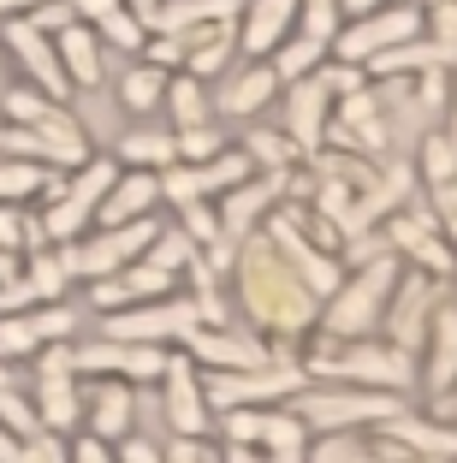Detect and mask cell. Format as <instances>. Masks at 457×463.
Wrapping results in <instances>:
<instances>
[{
  "mask_svg": "<svg viewBox=\"0 0 457 463\" xmlns=\"http://www.w3.org/2000/svg\"><path fill=\"white\" fill-rule=\"evenodd\" d=\"M226 286L238 291V315L243 327L262 333L273 356H297V345L315 333V315H321V298H315L280 256H273L268 238H243L238 256H232Z\"/></svg>",
  "mask_w": 457,
  "mask_h": 463,
  "instance_id": "1",
  "label": "cell"
},
{
  "mask_svg": "<svg viewBox=\"0 0 457 463\" xmlns=\"http://www.w3.org/2000/svg\"><path fill=\"white\" fill-rule=\"evenodd\" d=\"M297 363L321 386H363V392H392V398L416 392V356L392 351L386 339L333 345V339H321V333H309V339L297 345Z\"/></svg>",
  "mask_w": 457,
  "mask_h": 463,
  "instance_id": "2",
  "label": "cell"
},
{
  "mask_svg": "<svg viewBox=\"0 0 457 463\" xmlns=\"http://www.w3.org/2000/svg\"><path fill=\"white\" fill-rule=\"evenodd\" d=\"M404 261L392 250H375L363 261H345V279L321 298V315H315V333L333 345L350 339H380V315L392 303V286H398Z\"/></svg>",
  "mask_w": 457,
  "mask_h": 463,
  "instance_id": "3",
  "label": "cell"
},
{
  "mask_svg": "<svg viewBox=\"0 0 457 463\" xmlns=\"http://www.w3.org/2000/svg\"><path fill=\"white\" fill-rule=\"evenodd\" d=\"M119 178V161L113 155H90L83 166H71L66 178H54L48 191H42V238L48 244H71V238H83V232L95 226V208H101V196H108V184Z\"/></svg>",
  "mask_w": 457,
  "mask_h": 463,
  "instance_id": "4",
  "label": "cell"
},
{
  "mask_svg": "<svg viewBox=\"0 0 457 463\" xmlns=\"http://www.w3.org/2000/svg\"><path fill=\"white\" fill-rule=\"evenodd\" d=\"M404 404H410V398L363 392V386H321V381H309L285 410H291V416L309 428V434H368V428H380L386 416H398Z\"/></svg>",
  "mask_w": 457,
  "mask_h": 463,
  "instance_id": "5",
  "label": "cell"
},
{
  "mask_svg": "<svg viewBox=\"0 0 457 463\" xmlns=\"http://www.w3.org/2000/svg\"><path fill=\"white\" fill-rule=\"evenodd\" d=\"M309 386L303 363L297 356H268L256 368H232V374H214V368H202V398L208 410H273V404H291L297 392Z\"/></svg>",
  "mask_w": 457,
  "mask_h": 463,
  "instance_id": "6",
  "label": "cell"
},
{
  "mask_svg": "<svg viewBox=\"0 0 457 463\" xmlns=\"http://www.w3.org/2000/svg\"><path fill=\"white\" fill-rule=\"evenodd\" d=\"M202 327L196 303L185 298V291H173V298H155V303H131V309H113L101 315V339H125V345H155V351H178V345L190 339V333Z\"/></svg>",
  "mask_w": 457,
  "mask_h": 463,
  "instance_id": "7",
  "label": "cell"
},
{
  "mask_svg": "<svg viewBox=\"0 0 457 463\" xmlns=\"http://www.w3.org/2000/svg\"><path fill=\"white\" fill-rule=\"evenodd\" d=\"M155 232H161V220H155V214L125 220V226H90L83 238H71V244H66L71 279H108V273L143 261L148 244H155Z\"/></svg>",
  "mask_w": 457,
  "mask_h": 463,
  "instance_id": "8",
  "label": "cell"
},
{
  "mask_svg": "<svg viewBox=\"0 0 457 463\" xmlns=\"http://www.w3.org/2000/svg\"><path fill=\"white\" fill-rule=\"evenodd\" d=\"M30 404H36V416H42V434L71 439L83 428V374L71 368V345H48V351H36Z\"/></svg>",
  "mask_w": 457,
  "mask_h": 463,
  "instance_id": "9",
  "label": "cell"
},
{
  "mask_svg": "<svg viewBox=\"0 0 457 463\" xmlns=\"http://www.w3.org/2000/svg\"><path fill=\"white\" fill-rule=\"evenodd\" d=\"M445 298H452V279H428V273L404 268V273H398V286H392V303H386V315H380V339H386L392 351L416 356Z\"/></svg>",
  "mask_w": 457,
  "mask_h": 463,
  "instance_id": "10",
  "label": "cell"
},
{
  "mask_svg": "<svg viewBox=\"0 0 457 463\" xmlns=\"http://www.w3.org/2000/svg\"><path fill=\"white\" fill-rule=\"evenodd\" d=\"M392 125H386V108H380L375 83H363V90H345V96H333V113H327V137L321 149H338V155H357V161H386V143Z\"/></svg>",
  "mask_w": 457,
  "mask_h": 463,
  "instance_id": "11",
  "label": "cell"
},
{
  "mask_svg": "<svg viewBox=\"0 0 457 463\" xmlns=\"http://www.w3.org/2000/svg\"><path fill=\"white\" fill-rule=\"evenodd\" d=\"M375 238L404 261V268L428 273V279H452V238L433 226V214H428V203H422V196H410L398 214L380 220Z\"/></svg>",
  "mask_w": 457,
  "mask_h": 463,
  "instance_id": "12",
  "label": "cell"
},
{
  "mask_svg": "<svg viewBox=\"0 0 457 463\" xmlns=\"http://www.w3.org/2000/svg\"><path fill=\"white\" fill-rule=\"evenodd\" d=\"M422 36V6H375V13L363 18H345V24L333 30V60L338 66H357L363 71L375 54H386V48H398V42H416Z\"/></svg>",
  "mask_w": 457,
  "mask_h": 463,
  "instance_id": "13",
  "label": "cell"
},
{
  "mask_svg": "<svg viewBox=\"0 0 457 463\" xmlns=\"http://www.w3.org/2000/svg\"><path fill=\"white\" fill-rule=\"evenodd\" d=\"M71 368L83 381H125V386H155L167 368V351L155 345H125V339H71Z\"/></svg>",
  "mask_w": 457,
  "mask_h": 463,
  "instance_id": "14",
  "label": "cell"
},
{
  "mask_svg": "<svg viewBox=\"0 0 457 463\" xmlns=\"http://www.w3.org/2000/svg\"><path fill=\"white\" fill-rule=\"evenodd\" d=\"M155 386H161V416H167V434L173 439H208L214 434V410L202 398V368L185 351H167V368H161Z\"/></svg>",
  "mask_w": 457,
  "mask_h": 463,
  "instance_id": "15",
  "label": "cell"
},
{
  "mask_svg": "<svg viewBox=\"0 0 457 463\" xmlns=\"http://www.w3.org/2000/svg\"><path fill=\"white\" fill-rule=\"evenodd\" d=\"M66 291H71L66 244H42V250H30V256H18L13 279L0 286V315L42 309V303H66Z\"/></svg>",
  "mask_w": 457,
  "mask_h": 463,
  "instance_id": "16",
  "label": "cell"
},
{
  "mask_svg": "<svg viewBox=\"0 0 457 463\" xmlns=\"http://www.w3.org/2000/svg\"><path fill=\"white\" fill-rule=\"evenodd\" d=\"M285 203V173H250L238 178L226 196H214V220H220V238L243 244V238H256L268 226V214Z\"/></svg>",
  "mask_w": 457,
  "mask_h": 463,
  "instance_id": "17",
  "label": "cell"
},
{
  "mask_svg": "<svg viewBox=\"0 0 457 463\" xmlns=\"http://www.w3.org/2000/svg\"><path fill=\"white\" fill-rule=\"evenodd\" d=\"M161 203H173V208H185V203H214V196H226L238 178H250V161H243L238 149H220L214 161H173V166H161Z\"/></svg>",
  "mask_w": 457,
  "mask_h": 463,
  "instance_id": "18",
  "label": "cell"
},
{
  "mask_svg": "<svg viewBox=\"0 0 457 463\" xmlns=\"http://www.w3.org/2000/svg\"><path fill=\"white\" fill-rule=\"evenodd\" d=\"M0 48L24 66L30 90H42L48 101H71V83L60 71V54H54V36L48 30H36L30 18H0Z\"/></svg>",
  "mask_w": 457,
  "mask_h": 463,
  "instance_id": "19",
  "label": "cell"
},
{
  "mask_svg": "<svg viewBox=\"0 0 457 463\" xmlns=\"http://www.w3.org/2000/svg\"><path fill=\"white\" fill-rule=\"evenodd\" d=\"M178 351L190 356L196 368H214V374H232V368H256V363H268V339L262 333H250V327H196Z\"/></svg>",
  "mask_w": 457,
  "mask_h": 463,
  "instance_id": "20",
  "label": "cell"
},
{
  "mask_svg": "<svg viewBox=\"0 0 457 463\" xmlns=\"http://www.w3.org/2000/svg\"><path fill=\"white\" fill-rule=\"evenodd\" d=\"M137 386L125 381H83V428L78 434L101 439V446H119L137 434Z\"/></svg>",
  "mask_w": 457,
  "mask_h": 463,
  "instance_id": "21",
  "label": "cell"
},
{
  "mask_svg": "<svg viewBox=\"0 0 457 463\" xmlns=\"http://www.w3.org/2000/svg\"><path fill=\"white\" fill-rule=\"evenodd\" d=\"M327 113H333V83H327V66L309 71V78H297V83H285V137H291L297 155L321 149Z\"/></svg>",
  "mask_w": 457,
  "mask_h": 463,
  "instance_id": "22",
  "label": "cell"
},
{
  "mask_svg": "<svg viewBox=\"0 0 457 463\" xmlns=\"http://www.w3.org/2000/svg\"><path fill=\"white\" fill-rule=\"evenodd\" d=\"M83 286H90V309L95 315H113V309H131V303L173 298V291H178V273L155 268V261H131V268L108 273V279H83Z\"/></svg>",
  "mask_w": 457,
  "mask_h": 463,
  "instance_id": "23",
  "label": "cell"
},
{
  "mask_svg": "<svg viewBox=\"0 0 457 463\" xmlns=\"http://www.w3.org/2000/svg\"><path fill=\"white\" fill-rule=\"evenodd\" d=\"M297 0H238V18H232V36H238L243 60H268L285 36L297 30Z\"/></svg>",
  "mask_w": 457,
  "mask_h": 463,
  "instance_id": "24",
  "label": "cell"
},
{
  "mask_svg": "<svg viewBox=\"0 0 457 463\" xmlns=\"http://www.w3.org/2000/svg\"><path fill=\"white\" fill-rule=\"evenodd\" d=\"M280 96V78H273L268 60H243L238 71H226L214 90V119H256L268 101Z\"/></svg>",
  "mask_w": 457,
  "mask_h": 463,
  "instance_id": "25",
  "label": "cell"
},
{
  "mask_svg": "<svg viewBox=\"0 0 457 463\" xmlns=\"http://www.w3.org/2000/svg\"><path fill=\"white\" fill-rule=\"evenodd\" d=\"M161 208V178L137 173V166H119V178L108 184L101 208H95V226H125V220H143Z\"/></svg>",
  "mask_w": 457,
  "mask_h": 463,
  "instance_id": "26",
  "label": "cell"
},
{
  "mask_svg": "<svg viewBox=\"0 0 457 463\" xmlns=\"http://www.w3.org/2000/svg\"><path fill=\"white\" fill-rule=\"evenodd\" d=\"M232 60H238V36H232V18L226 24H202V30H185V66L190 78L202 83H220L232 71Z\"/></svg>",
  "mask_w": 457,
  "mask_h": 463,
  "instance_id": "27",
  "label": "cell"
},
{
  "mask_svg": "<svg viewBox=\"0 0 457 463\" xmlns=\"http://www.w3.org/2000/svg\"><path fill=\"white\" fill-rule=\"evenodd\" d=\"M54 54H60V71H66L71 96H78V90H95L101 71H108V66H101V42H95V30L78 24V18L54 30Z\"/></svg>",
  "mask_w": 457,
  "mask_h": 463,
  "instance_id": "28",
  "label": "cell"
},
{
  "mask_svg": "<svg viewBox=\"0 0 457 463\" xmlns=\"http://www.w3.org/2000/svg\"><path fill=\"white\" fill-rule=\"evenodd\" d=\"M433 66H452V54H440L428 36H416V42H398V48L375 54L363 66V78L368 83H392V78H422V71H433Z\"/></svg>",
  "mask_w": 457,
  "mask_h": 463,
  "instance_id": "29",
  "label": "cell"
},
{
  "mask_svg": "<svg viewBox=\"0 0 457 463\" xmlns=\"http://www.w3.org/2000/svg\"><path fill=\"white\" fill-rule=\"evenodd\" d=\"M226 18H238V0H155L148 6V30H173V36L202 24H226Z\"/></svg>",
  "mask_w": 457,
  "mask_h": 463,
  "instance_id": "30",
  "label": "cell"
},
{
  "mask_svg": "<svg viewBox=\"0 0 457 463\" xmlns=\"http://www.w3.org/2000/svg\"><path fill=\"white\" fill-rule=\"evenodd\" d=\"M327 60H333V42H327V36L291 30V36H285L280 48L268 54V66H273V78H280V90H285V83H297V78H309V71H321Z\"/></svg>",
  "mask_w": 457,
  "mask_h": 463,
  "instance_id": "31",
  "label": "cell"
},
{
  "mask_svg": "<svg viewBox=\"0 0 457 463\" xmlns=\"http://www.w3.org/2000/svg\"><path fill=\"white\" fill-rule=\"evenodd\" d=\"M416 178H422V191H433V184H457V137H452V125H445V119L422 131Z\"/></svg>",
  "mask_w": 457,
  "mask_h": 463,
  "instance_id": "32",
  "label": "cell"
},
{
  "mask_svg": "<svg viewBox=\"0 0 457 463\" xmlns=\"http://www.w3.org/2000/svg\"><path fill=\"white\" fill-rule=\"evenodd\" d=\"M161 108L173 113V125L185 131V125H208L214 119V96H208V83L190 78V71H167V96Z\"/></svg>",
  "mask_w": 457,
  "mask_h": 463,
  "instance_id": "33",
  "label": "cell"
},
{
  "mask_svg": "<svg viewBox=\"0 0 457 463\" xmlns=\"http://www.w3.org/2000/svg\"><path fill=\"white\" fill-rule=\"evenodd\" d=\"M303 463H386L375 434H309Z\"/></svg>",
  "mask_w": 457,
  "mask_h": 463,
  "instance_id": "34",
  "label": "cell"
},
{
  "mask_svg": "<svg viewBox=\"0 0 457 463\" xmlns=\"http://www.w3.org/2000/svg\"><path fill=\"white\" fill-rule=\"evenodd\" d=\"M238 155L250 161V173H291V166L303 161V155L291 149V137L273 131V125H256V131L238 143Z\"/></svg>",
  "mask_w": 457,
  "mask_h": 463,
  "instance_id": "35",
  "label": "cell"
},
{
  "mask_svg": "<svg viewBox=\"0 0 457 463\" xmlns=\"http://www.w3.org/2000/svg\"><path fill=\"white\" fill-rule=\"evenodd\" d=\"M54 119H66V101H48L42 90H30V83H18V90L0 96V125H24V131H36V125H54Z\"/></svg>",
  "mask_w": 457,
  "mask_h": 463,
  "instance_id": "36",
  "label": "cell"
},
{
  "mask_svg": "<svg viewBox=\"0 0 457 463\" xmlns=\"http://www.w3.org/2000/svg\"><path fill=\"white\" fill-rule=\"evenodd\" d=\"M113 161L137 166V173H161V166H173V131H125Z\"/></svg>",
  "mask_w": 457,
  "mask_h": 463,
  "instance_id": "37",
  "label": "cell"
},
{
  "mask_svg": "<svg viewBox=\"0 0 457 463\" xmlns=\"http://www.w3.org/2000/svg\"><path fill=\"white\" fill-rule=\"evenodd\" d=\"M95 42H101V48H119V54H143V42H148V18L143 13H131V6H113L108 18H95Z\"/></svg>",
  "mask_w": 457,
  "mask_h": 463,
  "instance_id": "38",
  "label": "cell"
},
{
  "mask_svg": "<svg viewBox=\"0 0 457 463\" xmlns=\"http://www.w3.org/2000/svg\"><path fill=\"white\" fill-rule=\"evenodd\" d=\"M161 96H167V71H155L148 60H137V66L119 78V108H125V113H137V119L161 108Z\"/></svg>",
  "mask_w": 457,
  "mask_h": 463,
  "instance_id": "39",
  "label": "cell"
},
{
  "mask_svg": "<svg viewBox=\"0 0 457 463\" xmlns=\"http://www.w3.org/2000/svg\"><path fill=\"white\" fill-rule=\"evenodd\" d=\"M48 184H54V173H42V166H30V161H13V155H0V203L30 208V203H42Z\"/></svg>",
  "mask_w": 457,
  "mask_h": 463,
  "instance_id": "40",
  "label": "cell"
},
{
  "mask_svg": "<svg viewBox=\"0 0 457 463\" xmlns=\"http://www.w3.org/2000/svg\"><path fill=\"white\" fill-rule=\"evenodd\" d=\"M42 244H48V238H42V220L18 203H0V256H30V250H42Z\"/></svg>",
  "mask_w": 457,
  "mask_h": 463,
  "instance_id": "41",
  "label": "cell"
},
{
  "mask_svg": "<svg viewBox=\"0 0 457 463\" xmlns=\"http://www.w3.org/2000/svg\"><path fill=\"white\" fill-rule=\"evenodd\" d=\"M220 149H232L226 143V131H220V119H208V125H185V131H173V161H214Z\"/></svg>",
  "mask_w": 457,
  "mask_h": 463,
  "instance_id": "42",
  "label": "cell"
},
{
  "mask_svg": "<svg viewBox=\"0 0 457 463\" xmlns=\"http://www.w3.org/2000/svg\"><path fill=\"white\" fill-rule=\"evenodd\" d=\"M0 428H6L13 439H36L42 434V416H36V404H30L24 386H0Z\"/></svg>",
  "mask_w": 457,
  "mask_h": 463,
  "instance_id": "43",
  "label": "cell"
},
{
  "mask_svg": "<svg viewBox=\"0 0 457 463\" xmlns=\"http://www.w3.org/2000/svg\"><path fill=\"white\" fill-rule=\"evenodd\" d=\"M143 261H155V268H167V273H185L190 261H196V244H190L178 226H167V220H161V232H155V244H148Z\"/></svg>",
  "mask_w": 457,
  "mask_h": 463,
  "instance_id": "44",
  "label": "cell"
},
{
  "mask_svg": "<svg viewBox=\"0 0 457 463\" xmlns=\"http://www.w3.org/2000/svg\"><path fill=\"white\" fill-rule=\"evenodd\" d=\"M178 232H185L196 250L220 244V220H214V203H185L178 208Z\"/></svg>",
  "mask_w": 457,
  "mask_h": 463,
  "instance_id": "45",
  "label": "cell"
},
{
  "mask_svg": "<svg viewBox=\"0 0 457 463\" xmlns=\"http://www.w3.org/2000/svg\"><path fill=\"white\" fill-rule=\"evenodd\" d=\"M137 60H148L155 71H178L185 66V36H173V30H148V42H143Z\"/></svg>",
  "mask_w": 457,
  "mask_h": 463,
  "instance_id": "46",
  "label": "cell"
},
{
  "mask_svg": "<svg viewBox=\"0 0 457 463\" xmlns=\"http://www.w3.org/2000/svg\"><path fill=\"white\" fill-rule=\"evenodd\" d=\"M18 463H66V439H60V434H36V439H24Z\"/></svg>",
  "mask_w": 457,
  "mask_h": 463,
  "instance_id": "47",
  "label": "cell"
},
{
  "mask_svg": "<svg viewBox=\"0 0 457 463\" xmlns=\"http://www.w3.org/2000/svg\"><path fill=\"white\" fill-rule=\"evenodd\" d=\"M66 463H113V446H101V439H90V434H71Z\"/></svg>",
  "mask_w": 457,
  "mask_h": 463,
  "instance_id": "48",
  "label": "cell"
},
{
  "mask_svg": "<svg viewBox=\"0 0 457 463\" xmlns=\"http://www.w3.org/2000/svg\"><path fill=\"white\" fill-rule=\"evenodd\" d=\"M113 463H161V446H155V439H143V434H131V439H119V446H113Z\"/></svg>",
  "mask_w": 457,
  "mask_h": 463,
  "instance_id": "49",
  "label": "cell"
},
{
  "mask_svg": "<svg viewBox=\"0 0 457 463\" xmlns=\"http://www.w3.org/2000/svg\"><path fill=\"white\" fill-rule=\"evenodd\" d=\"M113 6H125V0H66V13L78 18V24H95V18H108Z\"/></svg>",
  "mask_w": 457,
  "mask_h": 463,
  "instance_id": "50",
  "label": "cell"
},
{
  "mask_svg": "<svg viewBox=\"0 0 457 463\" xmlns=\"http://www.w3.org/2000/svg\"><path fill=\"white\" fill-rule=\"evenodd\" d=\"M214 458H220V463H268V458H262L256 446H220Z\"/></svg>",
  "mask_w": 457,
  "mask_h": 463,
  "instance_id": "51",
  "label": "cell"
},
{
  "mask_svg": "<svg viewBox=\"0 0 457 463\" xmlns=\"http://www.w3.org/2000/svg\"><path fill=\"white\" fill-rule=\"evenodd\" d=\"M333 6H338V24H345V18H363L375 6H386V0H333Z\"/></svg>",
  "mask_w": 457,
  "mask_h": 463,
  "instance_id": "52",
  "label": "cell"
},
{
  "mask_svg": "<svg viewBox=\"0 0 457 463\" xmlns=\"http://www.w3.org/2000/svg\"><path fill=\"white\" fill-rule=\"evenodd\" d=\"M36 6H48V0H0V18H30Z\"/></svg>",
  "mask_w": 457,
  "mask_h": 463,
  "instance_id": "53",
  "label": "cell"
},
{
  "mask_svg": "<svg viewBox=\"0 0 457 463\" xmlns=\"http://www.w3.org/2000/svg\"><path fill=\"white\" fill-rule=\"evenodd\" d=\"M18 451H24V439H13L6 428H0V463H18Z\"/></svg>",
  "mask_w": 457,
  "mask_h": 463,
  "instance_id": "54",
  "label": "cell"
},
{
  "mask_svg": "<svg viewBox=\"0 0 457 463\" xmlns=\"http://www.w3.org/2000/svg\"><path fill=\"white\" fill-rule=\"evenodd\" d=\"M13 268H18V256H0V286L13 279Z\"/></svg>",
  "mask_w": 457,
  "mask_h": 463,
  "instance_id": "55",
  "label": "cell"
},
{
  "mask_svg": "<svg viewBox=\"0 0 457 463\" xmlns=\"http://www.w3.org/2000/svg\"><path fill=\"white\" fill-rule=\"evenodd\" d=\"M6 90H13V83H6V48H0V96H6Z\"/></svg>",
  "mask_w": 457,
  "mask_h": 463,
  "instance_id": "56",
  "label": "cell"
},
{
  "mask_svg": "<svg viewBox=\"0 0 457 463\" xmlns=\"http://www.w3.org/2000/svg\"><path fill=\"white\" fill-rule=\"evenodd\" d=\"M0 386H13V368H6V363H0Z\"/></svg>",
  "mask_w": 457,
  "mask_h": 463,
  "instance_id": "57",
  "label": "cell"
},
{
  "mask_svg": "<svg viewBox=\"0 0 457 463\" xmlns=\"http://www.w3.org/2000/svg\"><path fill=\"white\" fill-rule=\"evenodd\" d=\"M416 6H422V13H428V6H445V0H416Z\"/></svg>",
  "mask_w": 457,
  "mask_h": 463,
  "instance_id": "58",
  "label": "cell"
},
{
  "mask_svg": "<svg viewBox=\"0 0 457 463\" xmlns=\"http://www.w3.org/2000/svg\"><path fill=\"white\" fill-rule=\"evenodd\" d=\"M392 6H416V0H392Z\"/></svg>",
  "mask_w": 457,
  "mask_h": 463,
  "instance_id": "59",
  "label": "cell"
},
{
  "mask_svg": "<svg viewBox=\"0 0 457 463\" xmlns=\"http://www.w3.org/2000/svg\"><path fill=\"white\" fill-rule=\"evenodd\" d=\"M202 463H220V458H214V451H208V458H202Z\"/></svg>",
  "mask_w": 457,
  "mask_h": 463,
  "instance_id": "60",
  "label": "cell"
}]
</instances>
